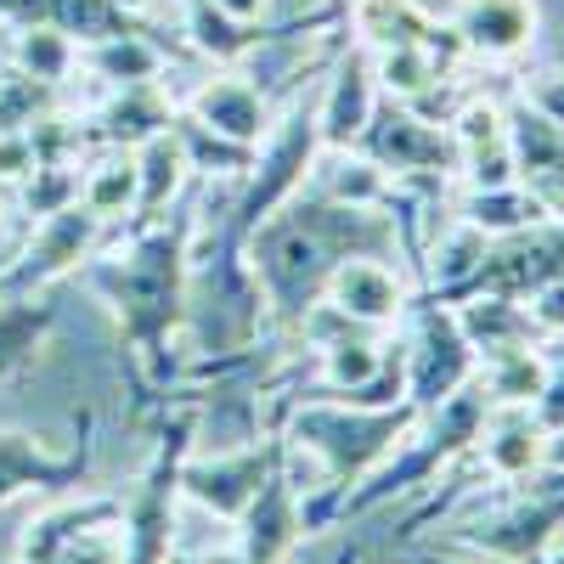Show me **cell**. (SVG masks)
<instances>
[{"mask_svg": "<svg viewBox=\"0 0 564 564\" xmlns=\"http://www.w3.org/2000/svg\"><path fill=\"white\" fill-rule=\"evenodd\" d=\"M249 249V276L254 294L276 322L300 327L305 311L322 300L327 276L345 260L372 254V260H401V226L395 209H356V204H327L316 193H300L282 204L271 220L254 226Z\"/></svg>", "mask_w": 564, "mask_h": 564, "instance_id": "cell-1", "label": "cell"}, {"mask_svg": "<svg viewBox=\"0 0 564 564\" xmlns=\"http://www.w3.org/2000/svg\"><path fill=\"white\" fill-rule=\"evenodd\" d=\"M186 271H193V226L175 220H148V231L113 260H97L85 271V282L97 289V300L113 311L119 339L130 350L135 384L159 395L175 379L170 339L186 322ZM141 395V401H148Z\"/></svg>", "mask_w": 564, "mask_h": 564, "instance_id": "cell-2", "label": "cell"}, {"mask_svg": "<svg viewBox=\"0 0 564 564\" xmlns=\"http://www.w3.org/2000/svg\"><path fill=\"white\" fill-rule=\"evenodd\" d=\"M423 412L412 401H390V406H361V401H334V395H305L300 406H289V435L294 452L322 463V486L305 502V531H322L339 520V502L379 468L417 423Z\"/></svg>", "mask_w": 564, "mask_h": 564, "instance_id": "cell-3", "label": "cell"}, {"mask_svg": "<svg viewBox=\"0 0 564 564\" xmlns=\"http://www.w3.org/2000/svg\"><path fill=\"white\" fill-rule=\"evenodd\" d=\"M486 412H491V395H486L480 372H475V379H468L457 395H446L441 406H430V412L412 423L406 441L339 502V520H356V513H372V508H390V502H401V497H412L423 486H441L446 468H457L468 457V446H475Z\"/></svg>", "mask_w": 564, "mask_h": 564, "instance_id": "cell-4", "label": "cell"}, {"mask_svg": "<svg viewBox=\"0 0 564 564\" xmlns=\"http://www.w3.org/2000/svg\"><path fill=\"white\" fill-rule=\"evenodd\" d=\"M564 542V475L536 468L513 480L508 497L468 513L452 525V547L475 553L486 564H547V553Z\"/></svg>", "mask_w": 564, "mask_h": 564, "instance_id": "cell-5", "label": "cell"}, {"mask_svg": "<svg viewBox=\"0 0 564 564\" xmlns=\"http://www.w3.org/2000/svg\"><path fill=\"white\" fill-rule=\"evenodd\" d=\"M300 334L316 345V390L311 395H334V401H361V406H390L406 401L401 384V345L384 339V327H361L327 300H316L300 322Z\"/></svg>", "mask_w": 564, "mask_h": 564, "instance_id": "cell-6", "label": "cell"}, {"mask_svg": "<svg viewBox=\"0 0 564 564\" xmlns=\"http://www.w3.org/2000/svg\"><path fill=\"white\" fill-rule=\"evenodd\" d=\"M198 401H181L175 412H164V435L148 457V468L135 475L119 531H124V564H170L175 558V508H181V463L193 457L198 441Z\"/></svg>", "mask_w": 564, "mask_h": 564, "instance_id": "cell-7", "label": "cell"}, {"mask_svg": "<svg viewBox=\"0 0 564 564\" xmlns=\"http://www.w3.org/2000/svg\"><path fill=\"white\" fill-rule=\"evenodd\" d=\"M480 372L475 345L463 339L457 311L435 294H423L417 305H406V345H401V384L406 401L417 412L441 406L446 395H457L468 379Z\"/></svg>", "mask_w": 564, "mask_h": 564, "instance_id": "cell-8", "label": "cell"}, {"mask_svg": "<svg viewBox=\"0 0 564 564\" xmlns=\"http://www.w3.org/2000/svg\"><path fill=\"white\" fill-rule=\"evenodd\" d=\"M356 148H361L372 164H379L384 175H395V186L412 181V175H423V181L457 175L452 130H446L441 119H430V113H417V108L395 102V97H379V108H372V124L361 130Z\"/></svg>", "mask_w": 564, "mask_h": 564, "instance_id": "cell-9", "label": "cell"}, {"mask_svg": "<svg viewBox=\"0 0 564 564\" xmlns=\"http://www.w3.org/2000/svg\"><path fill=\"white\" fill-rule=\"evenodd\" d=\"M289 452V435L282 430H265L260 441L249 446H231V452H215V457H186L181 463V497H193L198 508H209L215 520H243V508L260 497L265 475L276 468V457Z\"/></svg>", "mask_w": 564, "mask_h": 564, "instance_id": "cell-10", "label": "cell"}, {"mask_svg": "<svg viewBox=\"0 0 564 564\" xmlns=\"http://www.w3.org/2000/svg\"><path fill=\"white\" fill-rule=\"evenodd\" d=\"M97 468V417H79V435L68 452H52L29 430H0V508L29 497V491H74Z\"/></svg>", "mask_w": 564, "mask_h": 564, "instance_id": "cell-11", "label": "cell"}, {"mask_svg": "<svg viewBox=\"0 0 564 564\" xmlns=\"http://www.w3.org/2000/svg\"><path fill=\"white\" fill-rule=\"evenodd\" d=\"M558 271H564V220L542 215V220H531L520 231H508V238H491L480 265H475V276H468V289L457 300H468V294L531 300L542 282L558 276Z\"/></svg>", "mask_w": 564, "mask_h": 564, "instance_id": "cell-12", "label": "cell"}, {"mask_svg": "<svg viewBox=\"0 0 564 564\" xmlns=\"http://www.w3.org/2000/svg\"><path fill=\"white\" fill-rule=\"evenodd\" d=\"M97 238H102V220L90 215L85 204H68L57 215H45L34 226V243L18 254V265L0 271V294H40L52 276L79 271V260H90Z\"/></svg>", "mask_w": 564, "mask_h": 564, "instance_id": "cell-13", "label": "cell"}, {"mask_svg": "<svg viewBox=\"0 0 564 564\" xmlns=\"http://www.w3.org/2000/svg\"><path fill=\"white\" fill-rule=\"evenodd\" d=\"M300 536H305V502H300V486H294V457L282 452L276 468L265 475V486H260V497L243 508L238 547H243L249 564H289Z\"/></svg>", "mask_w": 564, "mask_h": 564, "instance_id": "cell-14", "label": "cell"}, {"mask_svg": "<svg viewBox=\"0 0 564 564\" xmlns=\"http://www.w3.org/2000/svg\"><path fill=\"white\" fill-rule=\"evenodd\" d=\"M508 148H513V181L531 193V204L553 220H564V130L542 119L525 97L508 108Z\"/></svg>", "mask_w": 564, "mask_h": 564, "instance_id": "cell-15", "label": "cell"}, {"mask_svg": "<svg viewBox=\"0 0 564 564\" xmlns=\"http://www.w3.org/2000/svg\"><path fill=\"white\" fill-rule=\"evenodd\" d=\"M542 457H547V430L536 423L531 406H491L475 446H468V463L491 486H513V480L536 475V468H547Z\"/></svg>", "mask_w": 564, "mask_h": 564, "instance_id": "cell-16", "label": "cell"}, {"mask_svg": "<svg viewBox=\"0 0 564 564\" xmlns=\"http://www.w3.org/2000/svg\"><path fill=\"white\" fill-rule=\"evenodd\" d=\"M542 29V7L536 0H463L452 18V40L463 45L468 57L486 63H520Z\"/></svg>", "mask_w": 564, "mask_h": 564, "instance_id": "cell-17", "label": "cell"}, {"mask_svg": "<svg viewBox=\"0 0 564 564\" xmlns=\"http://www.w3.org/2000/svg\"><path fill=\"white\" fill-rule=\"evenodd\" d=\"M322 300L334 305V311H345L350 322H361V327H384V334H390V327L406 316V305H412L406 276L395 271V260H372V254L345 260L334 276H327Z\"/></svg>", "mask_w": 564, "mask_h": 564, "instance_id": "cell-18", "label": "cell"}, {"mask_svg": "<svg viewBox=\"0 0 564 564\" xmlns=\"http://www.w3.org/2000/svg\"><path fill=\"white\" fill-rule=\"evenodd\" d=\"M379 74H372V52H345L334 63V79H327L322 90V102H316V135H322V148L334 153V148H356L361 130L372 124V108H379Z\"/></svg>", "mask_w": 564, "mask_h": 564, "instance_id": "cell-19", "label": "cell"}, {"mask_svg": "<svg viewBox=\"0 0 564 564\" xmlns=\"http://www.w3.org/2000/svg\"><path fill=\"white\" fill-rule=\"evenodd\" d=\"M452 148H457V175L468 186H508L513 181V148H508V113L491 97H468L452 119Z\"/></svg>", "mask_w": 564, "mask_h": 564, "instance_id": "cell-20", "label": "cell"}, {"mask_svg": "<svg viewBox=\"0 0 564 564\" xmlns=\"http://www.w3.org/2000/svg\"><path fill=\"white\" fill-rule=\"evenodd\" d=\"M186 119L209 135H220V141H238V148H260L271 135V108L260 97V85H249L243 74L204 79L193 90V102H186Z\"/></svg>", "mask_w": 564, "mask_h": 564, "instance_id": "cell-21", "label": "cell"}, {"mask_svg": "<svg viewBox=\"0 0 564 564\" xmlns=\"http://www.w3.org/2000/svg\"><path fill=\"white\" fill-rule=\"evenodd\" d=\"M0 23H12V29L45 23V29H63V34L79 40V45L102 40V34L135 29L124 0H0Z\"/></svg>", "mask_w": 564, "mask_h": 564, "instance_id": "cell-22", "label": "cell"}, {"mask_svg": "<svg viewBox=\"0 0 564 564\" xmlns=\"http://www.w3.org/2000/svg\"><path fill=\"white\" fill-rule=\"evenodd\" d=\"M452 311H457L463 339L475 345L480 361H491V356H502V350H520V345H536V327H531L525 300H508V294H468V300H452Z\"/></svg>", "mask_w": 564, "mask_h": 564, "instance_id": "cell-23", "label": "cell"}, {"mask_svg": "<svg viewBox=\"0 0 564 564\" xmlns=\"http://www.w3.org/2000/svg\"><path fill=\"white\" fill-rule=\"evenodd\" d=\"M124 513L119 497H74V502H52L45 513H34V520L23 525L18 536V564H45L63 542L85 536V531H97V525H113Z\"/></svg>", "mask_w": 564, "mask_h": 564, "instance_id": "cell-24", "label": "cell"}, {"mask_svg": "<svg viewBox=\"0 0 564 564\" xmlns=\"http://www.w3.org/2000/svg\"><path fill=\"white\" fill-rule=\"evenodd\" d=\"M130 159H135V215H141V220H159V209H170V198L181 193L186 170H193L175 119H170L164 130H153L148 141H135Z\"/></svg>", "mask_w": 564, "mask_h": 564, "instance_id": "cell-25", "label": "cell"}, {"mask_svg": "<svg viewBox=\"0 0 564 564\" xmlns=\"http://www.w3.org/2000/svg\"><path fill=\"white\" fill-rule=\"evenodd\" d=\"M57 327V305L40 294H0V384L29 372Z\"/></svg>", "mask_w": 564, "mask_h": 564, "instance_id": "cell-26", "label": "cell"}, {"mask_svg": "<svg viewBox=\"0 0 564 564\" xmlns=\"http://www.w3.org/2000/svg\"><path fill=\"white\" fill-rule=\"evenodd\" d=\"M79 63L97 74V79H108V85H148V79L164 74V52L141 29L102 34V40L79 45Z\"/></svg>", "mask_w": 564, "mask_h": 564, "instance_id": "cell-27", "label": "cell"}, {"mask_svg": "<svg viewBox=\"0 0 564 564\" xmlns=\"http://www.w3.org/2000/svg\"><path fill=\"white\" fill-rule=\"evenodd\" d=\"M542 379H547V350H542V339L480 361V384H486L491 406H531V401L542 395Z\"/></svg>", "mask_w": 564, "mask_h": 564, "instance_id": "cell-28", "label": "cell"}, {"mask_svg": "<svg viewBox=\"0 0 564 564\" xmlns=\"http://www.w3.org/2000/svg\"><path fill=\"white\" fill-rule=\"evenodd\" d=\"M457 220H468L475 231H486V238H508V231L542 220V209L531 204V193L520 181H508V186H468L463 204H457Z\"/></svg>", "mask_w": 564, "mask_h": 564, "instance_id": "cell-29", "label": "cell"}, {"mask_svg": "<svg viewBox=\"0 0 564 564\" xmlns=\"http://www.w3.org/2000/svg\"><path fill=\"white\" fill-rule=\"evenodd\" d=\"M350 23L361 34V52H395V45H417V40H430L435 29L423 23L406 0H356L350 7Z\"/></svg>", "mask_w": 564, "mask_h": 564, "instance_id": "cell-30", "label": "cell"}, {"mask_svg": "<svg viewBox=\"0 0 564 564\" xmlns=\"http://www.w3.org/2000/svg\"><path fill=\"white\" fill-rule=\"evenodd\" d=\"M12 34H18L12 40V68L18 74H29L40 85H63L79 68V40H68L63 29L34 23V29H12Z\"/></svg>", "mask_w": 564, "mask_h": 564, "instance_id": "cell-31", "label": "cell"}, {"mask_svg": "<svg viewBox=\"0 0 564 564\" xmlns=\"http://www.w3.org/2000/svg\"><path fill=\"white\" fill-rule=\"evenodd\" d=\"M175 113L164 108V97H159V79H148V85H119V97L108 102V113H102V135L113 141V148H135V141H148L153 130H164Z\"/></svg>", "mask_w": 564, "mask_h": 564, "instance_id": "cell-32", "label": "cell"}, {"mask_svg": "<svg viewBox=\"0 0 564 564\" xmlns=\"http://www.w3.org/2000/svg\"><path fill=\"white\" fill-rule=\"evenodd\" d=\"M79 204L97 215V220L135 215V159H130V148H113L97 170L79 181Z\"/></svg>", "mask_w": 564, "mask_h": 564, "instance_id": "cell-33", "label": "cell"}, {"mask_svg": "<svg viewBox=\"0 0 564 564\" xmlns=\"http://www.w3.org/2000/svg\"><path fill=\"white\" fill-rule=\"evenodd\" d=\"M186 34H193L204 52L226 57V63H231V57H243V52H254V29L220 18L209 0H186Z\"/></svg>", "mask_w": 564, "mask_h": 564, "instance_id": "cell-34", "label": "cell"}, {"mask_svg": "<svg viewBox=\"0 0 564 564\" xmlns=\"http://www.w3.org/2000/svg\"><path fill=\"white\" fill-rule=\"evenodd\" d=\"M40 164H45V153H40L34 124L29 130H0V181H29Z\"/></svg>", "mask_w": 564, "mask_h": 564, "instance_id": "cell-35", "label": "cell"}, {"mask_svg": "<svg viewBox=\"0 0 564 564\" xmlns=\"http://www.w3.org/2000/svg\"><path fill=\"white\" fill-rule=\"evenodd\" d=\"M525 311H531L536 339H564V271L542 282V289L525 300Z\"/></svg>", "mask_w": 564, "mask_h": 564, "instance_id": "cell-36", "label": "cell"}, {"mask_svg": "<svg viewBox=\"0 0 564 564\" xmlns=\"http://www.w3.org/2000/svg\"><path fill=\"white\" fill-rule=\"evenodd\" d=\"M520 97H525L542 119H553V124L564 130V68H542V74H531V79L520 85Z\"/></svg>", "mask_w": 564, "mask_h": 564, "instance_id": "cell-37", "label": "cell"}, {"mask_svg": "<svg viewBox=\"0 0 564 564\" xmlns=\"http://www.w3.org/2000/svg\"><path fill=\"white\" fill-rule=\"evenodd\" d=\"M531 412H536V423H542L547 435L564 430V350L547 356V379H542V395L531 401Z\"/></svg>", "mask_w": 564, "mask_h": 564, "instance_id": "cell-38", "label": "cell"}, {"mask_svg": "<svg viewBox=\"0 0 564 564\" xmlns=\"http://www.w3.org/2000/svg\"><path fill=\"white\" fill-rule=\"evenodd\" d=\"M209 7L220 12V18H231V23H243V29H254L265 12H271V0H209Z\"/></svg>", "mask_w": 564, "mask_h": 564, "instance_id": "cell-39", "label": "cell"}, {"mask_svg": "<svg viewBox=\"0 0 564 564\" xmlns=\"http://www.w3.org/2000/svg\"><path fill=\"white\" fill-rule=\"evenodd\" d=\"M406 7L430 23V29H452V18H457V7L463 0H406Z\"/></svg>", "mask_w": 564, "mask_h": 564, "instance_id": "cell-40", "label": "cell"}, {"mask_svg": "<svg viewBox=\"0 0 564 564\" xmlns=\"http://www.w3.org/2000/svg\"><path fill=\"white\" fill-rule=\"evenodd\" d=\"M181 564H249V558H243V547H220V553H193Z\"/></svg>", "mask_w": 564, "mask_h": 564, "instance_id": "cell-41", "label": "cell"}, {"mask_svg": "<svg viewBox=\"0 0 564 564\" xmlns=\"http://www.w3.org/2000/svg\"><path fill=\"white\" fill-rule=\"evenodd\" d=\"M542 463L564 475V430H553V435H547V457H542Z\"/></svg>", "mask_w": 564, "mask_h": 564, "instance_id": "cell-42", "label": "cell"}, {"mask_svg": "<svg viewBox=\"0 0 564 564\" xmlns=\"http://www.w3.org/2000/svg\"><path fill=\"white\" fill-rule=\"evenodd\" d=\"M327 564H361V547H345V553H334Z\"/></svg>", "mask_w": 564, "mask_h": 564, "instance_id": "cell-43", "label": "cell"}, {"mask_svg": "<svg viewBox=\"0 0 564 564\" xmlns=\"http://www.w3.org/2000/svg\"><path fill=\"white\" fill-rule=\"evenodd\" d=\"M423 564H457L452 553H441V547H430V553H423Z\"/></svg>", "mask_w": 564, "mask_h": 564, "instance_id": "cell-44", "label": "cell"}]
</instances>
